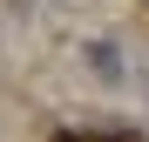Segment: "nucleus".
I'll use <instances>...</instances> for the list:
<instances>
[{"instance_id":"nucleus-1","label":"nucleus","mask_w":149,"mask_h":142,"mask_svg":"<svg viewBox=\"0 0 149 142\" xmlns=\"http://www.w3.org/2000/svg\"><path fill=\"white\" fill-rule=\"evenodd\" d=\"M88 75H95V81H122V61H115V47H109V41H95V47H88Z\"/></svg>"}]
</instances>
